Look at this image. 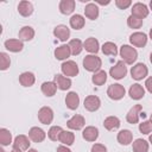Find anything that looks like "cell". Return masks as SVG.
<instances>
[{
    "label": "cell",
    "mask_w": 152,
    "mask_h": 152,
    "mask_svg": "<svg viewBox=\"0 0 152 152\" xmlns=\"http://www.w3.org/2000/svg\"><path fill=\"white\" fill-rule=\"evenodd\" d=\"M101 65H102V61L96 55H87L83 58V66L88 71L97 72V71H100Z\"/></svg>",
    "instance_id": "obj_1"
},
{
    "label": "cell",
    "mask_w": 152,
    "mask_h": 152,
    "mask_svg": "<svg viewBox=\"0 0 152 152\" xmlns=\"http://www.w3.org/2000/svg\"><path fill=\"white\" fill-rule=\"evenodd\" d=\"M120 56L126 64H133L138 58V52L134 48L129 45H122L120 48Z\"/></svg>",
    "instance_id": "obj_2"
},
{
    "label": "cell",
    "mask_w": 152,
    "mask_h": 152,
    "mask_svg": "<svg viewBox=\"0 0 152 152\" xmlns=\"http://www.w3.org/2000/svg\"><path fill=\"white\" fill-rule=\"evenodd\" d=\"M126 74H127V66H126V63L124 61L116 62V64L113 65L109 70V75L114 80H121L126 76Z\"/></svg>",
    "instance_id": "obj_3"
},
{
    "label": "cell",
    "mask_w": 152,
    "mask_h": 152,
    "mask_svg": "<svg viewBox=\"0 0 152 152\" xmlns=\"http://www.w3.org/2000/svg\"><path fill=\"white\" fill-rule=\"evenodd\" d=\"M125 88L124 86L119 84V83H115V84H110L107 89V95L112 99V100H120L125 96Z\"/></svg>",
    "instance_id": "obj_4"
},
{
    "label": "cell",
    "mask_w": 152,
    "mask_h": 152,
    "mask_svg": "<svg viewBox=\"0 0 152 152\" xmlns=\"http://www.w3.org/2000/svg\"><path fill=\"white\" fill-rule=\"evenodd\" d=\"M147 74H148V69L144 63H138L134 66H132V69H131L132 78H134L137 81H140V80L145 78L147 76Z\"/></svg>",
    "instance_id": "obj_5"
},
{
    "label": "cell",
    "mask_w": 152,
    "mask_h": 152,
    "mask_svg": "<svg viewBox=\"0 0 152 152\" xmlns=\"http://www.w3.org/2000/svg\"><path fill=\"white\" fill-rule=\"evenodd\" d=\"M61 69H62L63 75L69 76V77H74V76H76L78 74V66H77V64L74 61H66V62H64L61 65Z\"/></svg>",
    "instance_id": "obj_6"
},
{
    "label": "cell",
    "mask_w": 152,
    "mask_h": 152,
    "mask_svg": "<svg viewBox=\"0 0 152 152\" xmlns=\"http://www.w3.org/2000/svg\"><path fill=\"white\" fill-rule=\"evenodd\" d=\"M38 119L44 125L51 124L52 120H53V112H52V109L50 107H42L38 110Z\"/></svg>",
    "instance_id": "obj_7"
},
{
    "label": "cell",
    "mask_w": 152,
    "mask_h": 152,
    "mask_svg": "<svg viewBox=\"0 0 152 152\" xmlns=\"http://www.w3.org/2000/svg\"><path fill=\"white\" fill-rule=\"evenodd\" d=\"M129 42L137 48H144L147 43V36L144 32H134L129 36Z\"/></svg>",
    "instance_id": "obj_8"
},
{
    "label": "cell",
    "mask_w": 152,
    "mask_h": 152,
    "mask_svg": "<svg viewBox=\"0 0 152 152\" xmlns=\"http://www.w3.org/2000/svg\"><path fill=\"white\" fill-rule=\"evenodd\" d=\"M30 147V140L26 135L20 134L18 137H15L14 141H13V150H18V151H26Z\"/></svg>",
    "instance_id": "obj_9"
},
{
    "label": "cell",
    "mask_w": 152,
    "mask_h": 152,
    "mask_svg": "<svg viewBox=\"0 0 152 152\" xmlns=\"http://www.w3.org/2000/svg\"><path fill=\"white\" fill-rule=\"evenodd\" d=\"M100 104H101V101L97 96L95 95H89L84 99V108L89 112H95L100 108Z\"/></svg>",
    "instance_id": "obj_10"
},
{
    "label": "cell",
    "mask_w": 152,
    "mask_h": 152,
    "mask_svg": "<svg viewBox=\"0 0 152 152\" xmlns=\"http://www.w3.org/2000/svg\"><path fill=\"white\" fill-rule=\"evenodd\" d=\"M84 125H86L84 118H83L82 115H78V114L74 115V116H72L71 119H69L68 122H66V126H68L70 129H76V131L83 128Z\"/></svg>",
    "instance_id": "obj_11"
},
{
    "label": "cell",
    "mask_w": 152,
    "mask_h": 152,
    "mask_svg": "<svg viewBox=\"0 0 152 152\" xmlns=\"http://www.w3.org/2000/svg\"><path fill=\"white\" fill-rule=\"evenodd\" d=\"M141 108H142L141 104H135V106H133V107L129 109V112L127 113V115H126V120H127V122H129V124H132V125L138 124Z\"/></svg>",
    "instance_id": "obj_12"
},
{
    "label": "cell",
    "mask_w": 152,
    "mask_h": 152,
    "mask_svg": "<svg viewBox=\"0 0 152 152\" xmlns=\"http://www.w3.org/2000/svg\"><path fill=\"white\" fill-rule=\"evenodd\" d=\"M132 15L138 17V18H140V19H144L145 17L148 15L147 6H146L145 4H141V2L134 4L133 7H132Z\"/></svg>",
    "instance_id": "obj_13"
},
{
    "label": "cell",
    "mask_w": 152,
    "mask_h": 152,
    "mask_svg": "<svg viewBox=\"0 0 152 152\" xmlns=\"http://www.w3.org/2000/svg\"><path fill=\"white\" fill-rule=\"evenodd\" d=\"M53 34L56 38H58L62 42H65L70 37V30L65 25H57L53 28Z\"/></svg>",
    "instance_id": "obj_14"
},
{
    "label": "cell",
    "mask_w": 152,
    "mask_h": 152,
    "mask_svg": "<svg viewBox=\"0 0 152 152\" xmlns=\"http://www.w3.org/2000/svg\"><path fill=\"white\" fill-rule=\"evenodd\" d=\"M65 104L69 109H77L78 104H80V96L77 95V93L75 91H70L66 94L65 96Z\"/></svg>",
    "instance_id": "obj_15"
},
{
    "label": "cell",
    "mask_w": 152,
    "mask_h": 152,
    "mask_svg": "<svg viewBox=\"0 0 152 152\" xmlns=\"http://www.w3.org/2000/svg\"><path fill=\"white\" fill-rule=\"evenodd\" d=\"M53 82L56 83L57 88L61 89V90H66V89H69L71 87V80L69 77H65V76L59 75V74L55 75Z\"/></svg>",
    "instance_id": "obj_16"
},
{
    "label": "cell",
    "mask_w": 152,
    "mask_h": 152,
    "mask_svg": "<svg viewBox=\"0 0 152 152\" xmlns=\"http://www.w3.org/2000/svg\"><path fill=\"white\" fill-rule=\"evenodd\" d=\"M28 137H30V139H31L32 141H34V142H42V141L45 139L46 134H45V132H44L40 127H32V128L28 131Z\"/></svg>",
    "instance_id": "obj_17"
},
{
    "label": "cell",
    "mask_w": 152,
    "mask_h": 152,
    "mask_svg": "<svg viewBox=\"0 0 152 152\" xmlns=\"http://www.w3.org/2000/svg\"><path fill=\"white\" fill-rule=\"evenodd\" d=\"M128 94H129V96L133 100H140L145 95V89L139 83H135V84H132L131 86V88L128 90Z\"/></svg>",
    "instance_id": "obj_18"
},
{
    "label": "cell",
    "mask_w": 152,
    "mask_h": 152,
    "mask_svg": "<svg viewBox=\"0 0 152 152\" xmlns=\"http://www.w3.org/2000/svg\"><path fill=\"white\" fill-rule=\"evenodd\" d=\"M82 137L83 139H86L87 141H95L99 137V129L94 126H88L83 129L82 132Z\"/></svg>",
    "instance_id": "obj_19"
},
{
    "label": "cell",
    "mask_w": 152,
    "mask_h": 152,
    "mask_svg": "<svg viewBox=\"0 0 152 152\" xmlns=\"http://www.w3.org/2000/svg\"><path fill=\"white\" fill-rule=\"evenodd\" d=\"M5 48L11 52H19L23 50L24 45L20 39H7L5 42Z\"/></svg>",
    "instance_id": "obj_20"
},
{
    "label": "cell",
    "mask_w": 152,
    "mask_h": 152,
    "mask_svg": "<svg viewBox=\"0 0 152 152\" xmlns=\"http://www.w3.org/2000/svg\"><path fill=\"white\" fill-rule=\"evenodd\" d=\"M18 12L23 15V17H28L32 14L33 12V6L30 1H20L18 5Z\"/></svg>",
    "instance_id": "obj_21"
},
{
    "label": "cell",
    "mask_w": 152,
    "mask_h": 152,
    "mask_svg": "<svg viewBox=\"0 0 152 152\" xmlns=\"http://www.w3.org/2000/svg\"><path fill=\"white\" fill-rule=\"evenodd\" d=\"M84 14L88 19L95 20L99 17V7L94 2H89L84 8Z\"/></svg>",
    "instance_id": "obj_22"
},
{
    "label": "cell",
    "mask_w": 152,
    "mask_h": 152,
    "mask_svg": "<svg viewBox=\"0 0 152 152\" xmlns=\"http://www.w3.org/2000/svg\"><path fill=\"white\" fill-rule=\"evenodd\" d=\"M75 10V1L74 0H62L59 2V11L62 14H70Z\"/></svg>",
    "instance_id": "obj_23"
},
{
    "label": "cell",
    "mask_w": 152,
    "mask_h": 152,
    "mask_svg": "<svg viewBox=\"0 0 152 152\" xmlns=\"http://www.w3.org/2000/svg\"><path fill=\"white\" fill-rule=\"evenodd\" d=\"M18 37H19L20 40L28 42V40H31V39L34 37V30H33L31 26H24V27L20 28Z\"/></svg>",
    "instance_id": "obj_24"
},
{
    "label": "cell",
    "mask_w": 152,
    "mask_h": 152,
    "mask_svg": "<svg viewBox=\"0 0 152 152\" xmlns=\"http://www.w3.org/2000/svg\"><path fill=\"white\" fill-rule=\"evenodd\" d=\"M83 48H84L88 52H90V53H96V52L99 51V42H97V39H95L94 37H90V38H88V39L84 40Z\"/></svg>",
    "instance_id": "obj_25"
},
{
    "label": "cell",
    "mask_w": 152,
    "mask_h": 152,
    "mask_svg": "<svg viewBox=\"0 0 152 152\" xmlns=\"http://www.w3.org/2000/svg\"><path fill=\"white\" fill-rule=\"evenodd\" d=\"M34 81H36V77H34V75H33L32 72H30V71L23 72V74L19 76V82H20V84L24 86V87H31V86H33Z\"/></svg>",
    "instance_id": "obj_26"
},
{
    "label": "cell",
    "mask_w": 152,
    "mask_h": 152,
    "mask_svg": "<svg viewBox=\"0 0 152 152\" xmlns=\"http://www.w3.org/2000/svg\"><path fill=\"white\" fill-rule=\"evenodd\" d=\"M70 55H71V51H70L69 45H61V46L56 48V50H55V57L61 61L66 59Z\"/></svg>",
    "instance_id": "obj_27"
},
{
    "label": "cell",
    "mask_w": 152,
    "mask_h": 152,
    "mask_svg": "<svg viewBox=\"0 0 152 152\" xmlns=\"http://www.w3.org/2000/svg\"><path fill=\"white\" fill-rule=\"evenodd\" d=\"M56 90H57V86L55 82L49 81V82H44L42 84V91L45 96H49V97L53 96L56 94Z\"/></svg>",
    "instance_id": "obj_28"
},
{
    "label": "cell",
    "mask_w": 152,
    "mask_h": 152,
    "mask_svg": "<svg viewBox=\"0 0 152 152\" xmlns=\"http://www.w3.org/2000/svg\"><path fill=\"white\" fill-rule=\"evenodd\" d=\"M132 139H133L132 132L128 129H122L118 133V141L121 145H128L129 142H132Z\"/></svg>",
    "instance_id": "obj_29"
},
{
    "label": "cell",
    "mask_w": 152,
    "mask_h": 152,
    "mask_svg": "<svg viewBox=\"0 0 152 152\" xmlns=\"http://www.w3.org/2000/svg\"><path fill=\"white\" fill-rule=\"evenodd\" d=\"M103 126H104V128L108 129V131L116 129V128H119V126H120V120H119L116 116H108V118L104 119Z\"/></svg>",
    "instance_id": "obj_30"
},
{
    "label": "cell",
    "mask_w": 152,
    "mask_h": 152,
    "mask_svg": "<svg viewBox=\"0 0 152 152\" xmlns=\"http://www.w3.org/2000/svg\"><path fill=\"white\" fill-rule=\"evenodd\" d=\"M70 26L75 30H81L84 26V18L81 14H74L70 18Z\"/></svg>",
    "instance_id": "obj_31"
},
{
    "label": "cell",
    "mask_w": 152,
    "mask_h": 152,
    "mask_svg": "<svg viewBox=\"0 0 152 152\" xmlns=\"http://www.w3.org/2000/svg\"><path fill=\"white\" fill-rule=\"evenodd\" d=\"M69 48H70V51H71V55L76 56V55H80L82 49H83V44L80 39H71L69 42Z\"/></svg>",
    "instance_id": "obj_32"
},
{
    "label": "cell",
    "mask_w": 152,
    "mask_h": 152,
    "mask_svg": "<svg viewBox=\"0 0 152 152\" xmlns=\"http://www.w3.org/2000/svg\"><path fill=\"white\" fill-rule=\"evenodd\" d=\"M91 81L95 86H102L104 84V82L107 81V72L104 70H100L97 72H95L91 77Z\"/></svg>",
    "instance_id": "obj_33"
},
{
    "label": "cell",
    "mask_w": 152,
    "mask_h": 152,
    "mask_svg": "<svg viewBox=\"0 0 152 152\" xmlns=\"http://www.w3.org/2000/svg\"><path fill=\"white\" fill-rule=\"evenodd\" d=\"M74 140H75V135L72 132L70 131H63L59 135V141L64 145H72L74 144Z\"/></svg>",
    "instance_id": "obj_34"
},
{
    "label": "cell",
    "mask_w": 152,
    "mask_h": 152,
    "mask_svg": "<svg viewBox=\"0 0 152 152\" xmlns=\"http://www.w3.org/2000/svg\"><path fill=\"white\" fill-rule=\"evenodd\" d=\"M148 142L144 139H137L133 141V152H147Z\"/></svg>",
    "instance_id": "obj_35"
},
{
    "label": "cell",
    "mask_w": 152,
    "mask_h": 152,
    "mask_svg": "<svg viewBox=\"0 0 152 152\" xmlns=\"http://www.w3.org/2000/svg\"><path fill=\"white\" fill-rule=\"evenodd\" d=\"M102 52L107 56H116L118 55V48L114 43L107 42L102 45Z\"/></svg>",
    "instance_id": "obj_36"
},
{
    "label": "cell",
    "mask_w": 152,
    "mask_h": 152,
    "mask_svg": "<svg viewBox=\"0 0 152 152\" xmlns=\"http://www.w3.org/2000/svg\"><path fill=\"white\" fill-rule=\"evenodd\" d=\"M12 142V134L8 129L1 128L0 129V144L4 146H7Z\"/></svg>",
    "instance_id": "obj_37"
},
{
    "label": "cell",
    "mask_w": 152,
    "mask_h": 152,
    "mask_svg": "<svg viewBox=\"0 0 152 152\" xmlns=\"http://www.w3.org/2000/svg\"><path fill=\"white\" fill-rule=\"evenodd\" d=\"M62 132H63V128L61 126H52L48 132V137L52 141H57V140H59V135Z\"/></svg>",
    "instance_id": "obj_38"
},
{
    "label": "cell",
    "mask_w": 152,
    "mask_h": 152,
    "mask_svg": "<svg viewBox=\"0 0 152 152\" xmlns=\"http://www.w3.org/2000/svg\"><path fill=\"white\" fill-rule=\"evenodd\" d=\"M127 24L129 27L132 28H140L141 25H142V19L138 18V17H134V15H129L128 19H127Z\"/></svg>",
    "instance_id": "obj_39"
},
{
    "label": "cell",
    "mask_w": 152,
    "mask_h": 152,
    "mask_svg": "<svg viewBox=\"0 0 152 152\" xmlns=\"http://www.w3.org/2000/svg\"><path fill=\"white\" fill-rule=\"evenodd\" d=\"M10 64H11V59H10L8 55L5 53V52H1V53H0V69H1V70L8 69Z\"/></svg>",
    "instance_id": "obj_40"
},
{
    "label": "cell",
    "mask_w": 152,
    "mask_h": 152,
    "mask_svg": "<svg viewBox=\"0 0 152 152\" xmlns=\"http://www.w3.org/2000/svg\"><path fill=\"white\" fill-rule=\"evenodd\" d=\"M139 131L142 133V134H148L152 132V124L150 121H142L140 125H139Z\"/></svg>",
    "instance_id": "obj_41"
},
{
    "label": "cell",
    "mask_w": 152,
    "mask_h": 152,
    "mask_svg": "<svg viewBox=\"0 0 152 152\" xmlns=\"http://www.w3.org/2000/svg\"><path fill=\"white\" fill-rule=\"evenodd\" d=\"M132 4L131 0H116L115 1V5L120 8V10H126L127 7H129Z\"/></svg>",
    "instance_id": "obj_42"
},
{
    "label": "cell",
    "mask_w": 152,
    "mask_h": 152,
    "mask_svg": "<svg viewBox=\"0 0 152 152\" xmlns=\"http://www.w3.org/2000/svg\"><path fill=\"white\" fill-rule=\"evenodd\" d=\"M91 152H107V147L102 144H95L91 147Z\"/></svg>",
    "instance_id": "obj_43"
},
{
    "label": "cell",
    "mask_w": 152,
    "mask_h": 152,
    "mask_svg": "<svg viewBox=\"0 0 152 152\" xmlns=\"http://www.w3.org/2000/svg\"><path fill=\"white\" fill-rule=\"evenodd\" d=\"M145 86H146V89L152 94V76H150L147 80H146V82H145Z\"/></svg>",
    "instance_id": "obj_44"
},
{
    "label": "cell",
    "mask_w": 152,
    "mask_h": 152,
    "mask_svg": "<svg viewBox=\"0 0 152 152\" xmlns=\"http://www.w3.org/2000/svg\"><path fill=\"white\" fill-rule=\"evenodd\" d=\"M57 152H71L66 146H64V145H59L58 147H57Z\"/></svg>",
    "instance_id": "obj_45"
},
{
    "label": "cell",
    "mask_w": 152,
    "mask_h": 152,
    "mask_svg": "<svg viewBox=\"0 0 152 152\" xmlns=\"http://www.w3.org/2000/svg\"><path fill=\"white\" fill-rule=\"evenodd\" d=\"M27 152H38V151H37V150H34V148H30Z\"/></svg>",
    "instance_id": "obj_46"
},
{
    "label": "cell",
    "mask_w": 152,
    "mask_h": 152,
    "mask_svg": "<svg viewBox=\"0 0 152 152\" xmlns=\"http://www.w3.org/2000/svg\"><path fill=\"white\" fill-rule=\"evenodd\" d=\"M148 140H150V142H151V144H152V134H151V135H150V138H148Z\"/></svg>",
    "instance_id": "obj_47"
},
{
    "label": "cell",
    "mask_w": 152,
    "mask_h": 152,
    "mask_svg": "<svg viewBox=\"0 0 152 152\" xmlns=\"http://www.w3.org/2000/svg\"><path fill=\"white\" fill-rule=\"evenodd\" d=\"M150 37H151V39H152V28H151V31H150Z\"/></svg>",
    "instance_id": "obj_48"
},
{
    "label": "cell",
    "mask_w": 152,
    "mask_h": 152,
    "mask_svg": "<svg viewBox=\"0 0 152 152\" xmlns=\"http://www.w3.org/2000/svg\"><path fill=\"white\" fill-rule=\"evenodd\" d=\"M150 61H151V63H152V52H151V55H150Z\"/></svg>",
    "instance_id": "obj_49"
},
{
    "label": "cell",
    "mask_w": 152,
    "mask_h": 152,
    "mask_svg": "<svg viewBox=\"0 0 152 152\" xmlns=\"http://www.w3.org/2000/svg\"><path fill=\"white\" fill-rule=\"evenodd\" d=\"M150 122L152 124V114H151V116H150Z\"/></svg>",
    "instance_id": "obj_50"
},
{
    "label": "cell",
    "mask_w": 152,
    "mask_h": 152,
    "mask_svg": "<svg viewBox=\"0 0 152 152\" xmlns=\"http://www.w3.org/2000/svg\"><path fill=\"white\" fill-rule=\"evenodd\" d=\"M12 152H21V151H18V150H13Z\"/></svg>",
    "instance_id": "obj_51"
},
{
    "label": "cell",
    "mask_w": 152,
    "mask_h": 152,
    "mask_svg": "<svg viewBox=\"0 0 152 152\" xmlns=\"http://www.w3.org/2000/svg\"><path fill=\"white\" fill-rule=\"evenodd\" d=\"M150 7H151V10H152V1L150 2Z\"/></svg>",
    "instance_id": "obj_52"
},
{
    "label": "cell",
    "mask_w": 152,
    "mask_h": 152,
    "mask_svg": "<svg viewBox=\"0 0 152 152\" xmlns=\"http://www.w3.org/2000/svg\"><path fill=\"white\" fill-rule=\"evenodd\" d=\"M0 152H5V151H4V150H2V148H0Z\"/></svg>",
    "instance_id": "obj_53"
}]
</instances>
